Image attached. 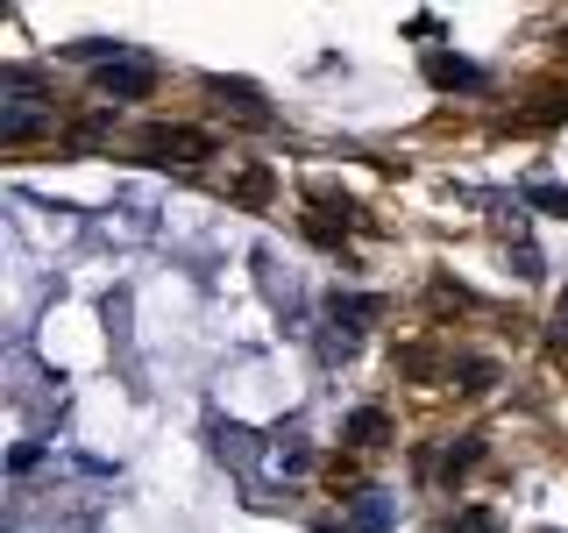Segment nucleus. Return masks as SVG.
I'll return each instance as SVG.
<instances>
[{"instance_id": "obj_3", "label": "nucleus", "mask_w": 568, "mask_h": 533, "mask_svg": "<svg viewBox=\"0 0 568 533\" xmlns=\"http://www.w3.org/2000/svg\"><path fill=\"white\" fill-rule=\"evenodd\" d=\"M377 313H384L377 292H334L327 299V334H320V355H327V363H348V355L363 349V328Z\"/></svg>"}, {"instance_id": "obj_14", "label": "nucleus", "mask_w": 568, "mask_h": 533, "mask_svg": "<svg viewBox=\"0 0 568 533\" xmlns=\"http://www.w3.org/2000/svg\"><path fill=\"white\" fill-rule=\"evenodd\" d=\"M555 342H568V292L555 299Z\"/></svg>"}, {"instance_id": "obj_10", "label": "nucleus", "mask_w": 568, "mask_h": 533, "mask_svg": "<svg viewBox=\"0 0 568 533\" xmlns=\"http://www.w3.org/2000/svg\"><path fill=\"white\" fill-rule=\"evenodd\" d=\"M384 434H390V413H384V405L348 413V441H355V449H384Z\"/></svg>"}, {"instance_id": "obj_2", "label": "nucleus", "mask_w": 568, "mask_h": 533, "mask_svg": "<svg viewBox=\"0 0 568 533\" xmlns=\"http://www.w3.org/2000/svg\"><path fill=\"white\" fill-rule=\"evenodd\" d=\"M50 121H58V107L43 100L36 71L29 64H8V71H0V142H8V150H22V142L43 135Z\"/></svg>"}, {"instance_id": "obj_1", "label": "nucleus", "mask_w": 568, "mask_h": 533, "mask_svg": "<svg viewBox=\"0 0 568 533\" xmlns=\"http://www.w3.org/2000/svg\"><path fill=\"white\" fill-rule=\"evenodd\" d=\"M206 434H213V455H221L227 470L242 476L248 505H263V512L292 505V491H284V484H271V476H263V455H271V441H263V434H248V426H235V420H221V413L206 420Z\"/></svg>"}, {"instance_id": "obj_13", "label": "nucleus", "mask_w": 568, "mask_h": 533, "mask_svg": "<svg viewBox=\"0 0 568 533\" xmlns=\"http://www.w3.org/2000/svg\"><path fill=\"white\" fill-rule=\"evenodd\" d=\"M448 533H497V520H490V512H462Z\"/></svg>"}, {"instance_id": "obj_7", "label": "nucleus", "mask_w": 568, "mask_h": 533, "mask_svg": "<svg viewBox=\"0 0 568 533\" xmlns=\"http://www.w3.org/2000/svg\"><path fill=\"white\" fill-rule=\"evenodd\" d=\"M390 512H398V497H390V491H363L342 512V533H390Z\"/></svg>"}, {"instance_id": "obj_15", "label": "nucleus", "mask_w": 568, "mask_h": 533, "mask_svg": "<svg viewBox=\"0 0 568 533\" xmlns=\"http://www.w3.org/2000/svg\"><path fill=\"white\" fill-rule=\"evenodd\" d=\"M547 533H555V526H547Z\"/></svg>"}, {"instance_id": "obj_8", "label": "nucleus", "mask_w": 568, "mask_h": 533, "mask_svg": "<svg viewBox=\"0 0 568 533\" xmlns=\"http://www.w3.org/2000/svg\"><path fill=\"white\" fill-rule=\"evenodd\" d=\"M426 79L434 86H462V93H484V71L469 58H448V50H426Z\"/></svg>"}, {"instance_id": "obj_4", "label": "nucleus", "mask_w": 568, "mask_h": 533, "mask_svg": "<svg viewBox=\"0 0 568 533\" xmlns=\"http://www.w3.org/2000/svg\"><path fill=\"white\" fill-rule=\"evenodd\" d=\"M135 157H150V164H206L213 157V135L206 129H185V121H150V129L135 135Z\"/></svg>"}, {"instance_id": "obj_12", "label": "nucleus", "mask_w": 568, "mask_h": 533, "mask_svg": "<svg viewBox=\"0 0 568 533\" xmlns=\"http://www.w3.org/2000/svg\"><path fill=\"white\" fill-rule=\"evenodd\" d=\"M526 207H547V213L568 221V185H526Z\"/></svg>"}, {"instance_id": "obj_5", "label": "nucleus", "mask_w": 568, "mask_h": 533, "mask_svg": "<svg viewBox=\"0 0 568 533\" xmlns=\"http://www.w3.org/2000/svg\"><path fill=\"white\" fill-rule=\"evenodd\" d=\"M156 86V64L150 58H114L106 71H93V93L100 100H150Z\"/></svg>"}, {"instance_id": "obj_6", "label": "nucleus", "mask_w": 568, "mask_h": 533, "mask_svg": "<svg viewBox=\"0 0 568 533\" xmlns=\"http://www.w3.org/2000/svg\"><path fill=\"white\" fill-rule=\"evenodd\" d=\"M206 93L221 100L235 121H248V129H271V107H263V93L248 79H206Z\"/></svg>"}, {"instance_id": "obj_9", "label": "nucleus", "mask_w": 568, "mask_h": 533, "mask_svg": "<svg viewBox=\"0 0 568 533\" xmlns=\"http://www.w3.org/2000/svg\"><path fill=\"white\" fill-rule=\"evenodd\" d=\"M476 462H484V434H462V441H448V455H440V484H455V476H469Z\"/></svg>"}, {"instance_id": "obj_11", "label": "nucleus", "mask_w": 568, "mask_h": 533, "mask_svg": "<svg viewBox=\"0 0 568 533\" xmlns=\"http://www.w3.org/2000/svg\"><path fill=\"white\" fill-rule=\"evenodd\" d=\"M455 378H462V391H490L497 384V363H490V355H462Z\"/></svg>"}]
</instances>
